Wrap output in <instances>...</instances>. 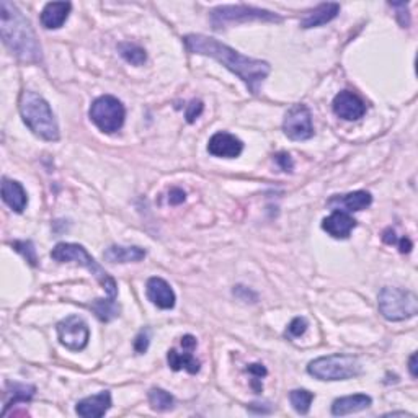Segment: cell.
<instances>
[{"label": "cell", "mask_w": 418, "mask_h": 418, "mask_svg": "<svg viewBox=\"0 0 418 418\" xmlns=\"http://www.w3.org/2000/svg\"><path fill=\"white\" fill-rule=\"evenodd\" d=\"M183 41L190 53L209 56V58L221 62L225 69H229L245 83L253 95L260 93L265 78L271 72V66L267 61L248 58V56H244L214 38L205 35H186Z\"/></svg>", "instance_id": "cell-1"}, {"label": "cell", "mask_w": 418, "mask_h": 418, "mask_svg": "<svg viewBox=\"0 0 418 418\" xmlns=\"http://www.w3.org/2000/svg\"><path fill=\"white\" fill-rule=\"evenodd\" d=\"M0 35L5 46L24 62H41V46L30 20L12 2H0Z\"/></svg>", "instance_id": "cell-2"}, {"label": "cell", "mask_w": 418, "mask_h": 418, "mask_svg": "<svg viewBox=\"0 0 418 418\" xmlns=\"http://www.w3.org/2000/svg\"><path fill=\"white\" fill-rule=\"evenodd\" d=\"M19 108L24 123L30 128L33 134H36L38 138L44 141H49V143L59 141L58 121H56L49 103L41 95L31 92V90H25L20 95Z\"/></svg>", "instance_id": "cell-3"}, {"label": "cell", "mask_w": 418, "mask_h": 418, "mask_svg": "<svg viewBox=\"0 0 418 418\" xmlns=\"http://www.w3.org/2000/svg\"><path fill=\"white\" fill-rule=\"evenodd\" d=\"M51 258L59 263L76 262L77 265H81V267L87 268L90 273L95 276V280L98 281L100 286L105 290L106 296H108L106 299H110V301H116V296H118L116 281L100 267L98 262H95V258H92V255H90L82 245L61 242V244H58L53 248V252H51Z\"/></svg>", "instance_id": "cell-4"}, {"label": "cell", "mask_w": 418, "mask_h": 418, "mask_svg": "<svg viewBox=\"0 0 418 418\" xmlns=\"http://www.w3.org/2000/svg\"><path fill=\"white\" fill-rule=\"evenodd\" d=\"M307 372L319 381H345L361 374V363L352 355H329L310 361Z\"/></svg>", "instance_id": "cell-5"}, {"label": "cell", "mask_w": 418, "mask_h": 418, "mask_svg": "<svg viewBox=\"0 0 418 418\" xmlns=\"http://www.w3.org/2000/svg\"><path fill=\"white\" fill-rule=\"evenodd\" d=\"M377 306L386 320L402 322L417 315L418 297L415 292L400 287H382Z\"/></svg>", "instance_id": "cell-6"}, {"label": "cell", "mask_w": 418, "mask_h": 418, "mask_svg": "<svg viewBox=\"0 0 418 418\" xmlns=\"http://www.w3.org/2000/svg\"><path fill=\"white\" fill-rule=\"evenodd\" d=\"M211 25L214 30H221L230 24H245V21H271L280 24L283 16L265 9L248 7V5H221L211 10Z\"/></svg>", "instance_id": "cell-7"}, {"label": "cell", "mask_w": 418, "mask_h": 418, "mask_svg": "<svg viewBox=\"0 0 418 418\" xmlns=\"http://www.w3.org/2000/svg\"><path fill=\"white\" fill-rule=\"evenodd\" d=\"M90 120L100 131L113 134L120 131L126 118V110L120 100L113 95H101L90 106Z\"/></svg>", "instance_id": "cell-8"}, {"label": "cell", "mask_w": 418, "mask_h": 418, "mask_svg": "<svg viewBox=\"0 0 418 418\" xmlns=\"http://www.w3.org/2000/svg\"><path fill=\"white\" fill-rule=\"evenodd\" d=\"M58 337L62 347L71 352H82L86 350L90 340V330L87 322L78 315H69L62 319L58 327Z\"/></svg>", "instance_id": "cell-9"}, {"label": "cell", "mask_w": 418, "mask_h": 418, "mask_svg": "<svg viewBox=\"0 0 418 418\" xmlns=\"http://www.w3.org/2000/svg\"><path fill=\"white\" fill-rule=\"evenodd\" d=\"M283 131L292 141H307L312 138V115L306 105L297 103L287 110L283 121Z\"/></svg>", "instance_id": "cell-10"}, {"label": "cell", "mask_w": 418, "mask_h": 418, "mask_svg": "<svg viewBox=\"0 0 418 418\" xmlns=\"http://www.w3.org/2000/svg\"><path fill=\"white\" fill-rule=\"evenodd\" d=\"M196 338L193 335H185L182 337V347L183 352H178V350H168L167 355V361L168 366L173 371H180V369H186L190 374H196L198 371L201 368V363L193 357V350L196 348Z\"/></svg>", "instance_id": "cell-11"}, {"label": "cell", "mask_w": 418, "mask_h": 418, "mask_svg": "<svg viewBox=\"0 0 418 418\" xmlns=\"http://www.w3.org/2000/svg\"><path fill=\"white\" fill-rule=\"evenodd\" d=\"M333 113L345 121H357L366 113V105L357 93L343 90L333 98Z\"/></svg>", "instance_id": "cell-12"}, {"label": "cell", "mask_w": 418, "mask_h": 418, "mask_svg": "<svg viewBox=\"0 0 418 418\" xmlns=\"http://www.w3.org/2000/svg\"><path fill=\"white\" fill-rule=\"evenodd\" d=\"M244 151V143L234 134L219 131L209 139L208 152L214 157H224V159H235Z\"/></svg>", "instance_id": "cell-13"}, {"label": "cell", "mask_w": 418, "mask_h": 418, "mask_svg": "<svg viewBox=\"0 0 418 418\" xmlns=\"http://www.w3.org/2000/svg\"><path fill=\"white\" fill-rule=\"evenodd\" d=\"M355 228H357V219L347 211H340V209H335L330 216H327L322 221V229L332 235L333 239H348Z\"/></svg>", "instance_id": "cell-14"}, {"label": "cell", "mask_w": 418, "mask_h": 418, "mask_svg": "<svg viewBox=\"0 0 418 418\" xmlns=\"http://www.w3.org/2000/svg\"><path fill=\"white\" fill-rule=\"evenodd\" d=\"M146 295H148L149 301L157 306L159 309L168 310L175 307V292L167 283L165 280L159 278V276H152L148 280V285H146Z\"/></svg>", "instance_id": "cell-15"}, {"label": "cell", "mask_w": 418, "mask_h": 418, "mask_svg": "<svg viewBox=\"0 0 418 418\" xmlns=\"http://www.w3.org/2000/svg\"><path fill=\"white\" fill-rule=\"evenodd\" d=\"M111 407V394L108 391H101L97 395H90L77 402L76 412L78 417L83 418H100L103 417Z\"/></svg>", "instance_id": "cell-16"}, {"label": "cell", "mask_w": 418, "mask_h": 418, "mask_svg": "<svg viewBox=\"0 0 418 418\" xmlns=\"http://www.w3.org/2000/svg\"><path fill=\"white\" fill-rule=\"evenodd\" d=\"M71 2H49L44 5L41 12V25L46 30H58L66 24L67 16L71 14Z\"/></svg>", "instance_id": "cell-17"}, {"label": "cell", "mask_w": 418, "mask_h": 418, "mask_svg": "<svg viewBox=\"0 0 418 418\" xmlns=\"http://www.w3.org/2000/svg\"><path fill=\"white\" fill-rule=\"evenodd\" d=\"M340 14V5L337 2H327V4H320L315 7L314 10L306 14V16L301 20V26L306 28H317L325 24H329L333 19H337V15Z\"/></svg>", "instance_id": "cell-18"}, {"label": "cell", "mask_w": 418, "mask_h": 418, "mask_svg": "<svg viewBox=\"0 0 418 418\" xmlns=\"http://www.w3.org/2000/svg\"><path fill=\"white\" fill-rule=\"evenodd\" d=\"M371 404H372V399L366 394L347 395V397L337 399L335 402L332 404V415L343 417L350 414H357V412L368 409V407H371Z\"/></svg>", "instance_id": "cell-19"}, {"label": "cell", "mask_w": 418, "mask_h": 418, "mask_svg": "<svg viewBox=\"0 0 418 418\" xmlns=\"http://www.w3.org/2000/svg\"><path fill=\"white\" fill-rule=\"evenodd\" d=\"M2 200L15 213H24L28 205V196L24 186L10 178L2 180Z\"/></svg>", "instance_id": "cell-20"}, {"label": "cell", "mask_w": 418, "mask_h": 418, "mask_svg": "<svg viewBox=\"0 0 418 418\" xmlns=\"http://www.w3.org/2000/svg\"><path fill=\"white\" fill-rule=\"evenodd\" d=\"M103 258L110 263H136L146 258V250L141 247L111 245L103 252Z\"/></svg>", "instance_id": "cell-21"}, {"label": "cell", "mask_w": 418, "mask_h": 418, "mask_svg": "<svg viewBox=\"0 0 418 418\" xmlns=\"http://www.w3.org/2000/svg\"><path fill=\"white\" fill-rule=\"evenodd\" d=\"M333 203H340V205L347 208V211L355 213V211H363V209L369 208L372 203V196L371 193H368V191L360 190L340 198H333V200H330V205H333Z\"/></svg>", "instance_id": "cell-22"}, {"label": "cell", "mask_w": 418, "mask_h": 418, "mask_svg": "<svg viewBox=\"0 0 418 418\" xmlns=\"http://www.w3.org/2000/svg\"><path fill=\"white\" fill-rule=\"evenodd\" d=\"M35 392H36V387L30 386V384L10 382L7 394L12 395V399H9L7 402H5L2 415H7V412H9L10 407H14L19 402H30V400L33 399V395H35Z\"/></svg>", "instance_id": "cell-23"}, {"label": "cell", "mask_w": 418, "mask_h": 418, "mask_svg": "<svg viewBox=\"0 0 418 418\" xmlns=\"http://www.w3.org/2000/svg\"><path fill=\"white\" fill-rule=\"evenodd\" d=\"M90 307H92L95 315L103 322H110L120 315V306H118L116 301H110V299H97V301L90 304Z\"/></svg>", "instance_id": "cell-24"}, {"label": "cell", "mask_w": 418, "mask_h": 418, "mask_svg": "<svg viewBox=\"0 0 418 418\" xmlns=\"http://www.w3.org/2000/svg\"><path fill=\"white\" fill-rule=\"evenodd\" d=\"M118 51H120L121 58L133 66H143L148 61L146 51L134 43H120L118 44Z\"/></svg>", "instance_id": "cell-25"}, {"label": "cell", "mask_w": 418, "mask_h": 418, "mask_svg": "<svg viewBox=\"0 0 418 418\" xmlns=\"http://www.w3.org/2000/svg\"><path fill=\"white\" fill-rule=\"evenodd\" d=\"M173 397L170 392L163 391L160 387H152L149 391V404L152 407V410L156 412H167L173 409Z\"/></svg>", "instance_id": "cell-26"}, {"label": "cell", "mask_w": 418, "mask_h": 418, "mask_svg": "<svg viewBox=\"0 0 418 418\" xmlns=\"http://www.w3.org/2000/svg\"><path fill=\"white\" fill-rule=\"evenodd\" d=\"M290 400L292 409H295L299 415H306L310 410V404L314 400V394L306 391V389H296V391H291Z\"/></svg>", "instance_id": "cell-27"}, {"label": "cell", "mask_w": 418, "mask_h": 418, "mask_svg": "<svg viewBox=\"0 0 418 418\" xmlns=\"http://www.w3.org/2000/svg\"><path fill=\"white\" fill-rule=\"evenodd\" d=\"M14 247V250L24 255L26 258V262L31 265V267H36L38 265V257H36V248L35 244L31 240H15L10 244Z\"/></svg>", "instance_id": "cell-28"}, {"label": "cell", "mask_w": 418, "mask_h": 418, "mask_svg": "<svg viewBox=\"0 0 418 418\" xmlns=\"http://www.w3.org/2000/svg\"><path fill=\"white\" fill-rule=\"evenodd\" d=\"M307 327H309V322L306 317H296V319L291 320L290 325H287L285 335L287 338H297V337H301V335H304V333H306Z\"/></svg>", "instance_id": "cell-29"}, {"label": "cell", "mask_w": 418, "mask_h": 418, "mask_svg": "<svg viewBox=\"0 0 418 418\" xmlns=\"http://www.w3.org/2000/svg\"><path fill=\"white\" fill-rule=\"evenodd\" d=\"M389 7L397 10V20L402 28L410 25V15H409V4L405 2H389Z\"/></svg>", "instance_id": "cell-30"}, {"label": "cell", "mask_w": 418, "mask_h": 418, "mask_svg": "<svg viewBox=\"0 0 418 418\" xmlns=\"http://www.w3.org/2000/svg\"><path fill=\"white\" fill-rule=\"evenodd\" d=\"M149 343H151V330L149 329L141 330L138 333V337H136V340H134V350H136V353L143 355V353L148 352Z\"/></svg>", "instance_id": "cell-31"}, {"label": "cell", "mask_w": 418, "mask_h": 418, "mask_svg": "<svg viewBox=\"0 0 418 418\" xmlns=\"http://www.w3.org/2000/svg\"><path fill=\"white\" fill-rule=\"evenodd\" d=\"M203 108H205V105H203L201 100H191L190 105H188V108H186V113H185L186 121L195 123L198 118L201 116Z\"/></svg>", "instance_id": "cell-32"}, {"label": "cell", "mask_w": 418, "mask_h": 418, "mask_svg": "<svg viewBox=\"0 0 418 418\" xmlns=\"http://www.w3.org/2000/svg\"><path fill=\"white\" fill-rule=\"evenodd\" d=\"M275 160L283 172H292V168H295V163H292L291 156L287 154V152H280V154H276Z\"/></svg>", "instance_id": "cell-33"}, {"label": "cell", "mask_w": 418, "mask_h": 418, "mask_svg": "<svg viewBox=\"0 0 418 418\" xmlns=\"http://www.w3.org/2000/svg\"><path fill=\"white\" fill-rule=\"evenodd\" d=\"M234 296H237L240 299V301H244V302H257V299H258L255 292L250 291L245 286H235Z\"/></svg>", "instance_id": "cell-34"}, {"label": "cell", "mask_w": 418, "mask_h": 418, "mask_svg": "<svg viewBox=\"0 0 418 418\" xmlns=\"http://www.w3.org/2000/svg\"><path fill=\"white\" fill-rule=\"evenodd\" d=\"M185 200H186L185 191L180 190V188H172L170 193H168V203H170V205H173V206L182 205Z\"/></svg>", "instance_id": "cell-35"}, {"label": "cell", "mask_w": 418, "mask_h": 418, "mask_svg": "<svg viewBox=\"0 0 418 418\" xmlns=\"http://www.w3.org/2000/svg\"><path fill=\"white\" fill-rule=\"evenodd\" d=\"M265 404H260V402H253V404H250L247 407L248 410L252 412V414H270L271 412V407H267V409H265L263 407Z\"/></svg>", "instance_id": "cell-36"}, {"label": "cell", "mask_w": 418, "mask_h": 418, "mask_svg": "<svg viewBox=\"0 0 418 418\" xmlns=\"http://www.w3.org/2000/svg\"><path fill=\"white\" fill-rule=\"evenodd\" d=\"M247 371L248 372H252V374H255V377H263V376H267V369L263 368V365H250L247 368Z\"/></svg>", "instance_id": "cell-37"}, {"label": "cell", "mask_w": 418, "mask_h": 418, "mask_svg": "<svg viewBox=\"0 0 418 418\" xmlns=\"http://www.w3.org/2000/svg\"><path fill=\"white\" fill-rule=\"evenodd\" d=\"M382 240L386 242V244H389V245H392V244H397V239H395V233H394L392 229H386V230H384Z\"/></svg>", "instance_id": "cell-38"}, {"label": "cell", "mask_w": 418, "mask_h": 418, "mask_svg": "<svg viewBox=\"0 0 418 418\" xmlns=\"http://www.w3.org/2000/svg\"><path fill=\"white\" fill-rule=\"evenodd\" d=\"M412 247H414V244L407 239V237H404V239L399 240V250L400 253H409L412 250Z\"/></svg>", "instance_id": "cell-39"}, {"label": "cell", "mask_w": 418, "mask_h": 418, "mask_svg": "<svg viewBox=\"0 0 418 418\" xmlns=\"http://www.w3.org/2000/svg\"><path fill=\"white\" fill-rule=\"evenodd\" d=\"M409 369H410V374L412 377H417V353H414L409 360Z\"/></svg>", "instance_id": "cell-40"}, {"label": "cell", "mask_w": 418, "mask_h": 418, "mask_svg": "<svg viewBox=\"0 0 418 418\" xmlns=\"http://www.w3.org/2000/svg\"><path fill=\"white\" fill-rule=\"evenodd\" d=\"M397 415H400V417H410V414H405V412H391V414H387L386 417H397Z\"/></svg>", "instance_id": "cell-41"}]
</instances>
